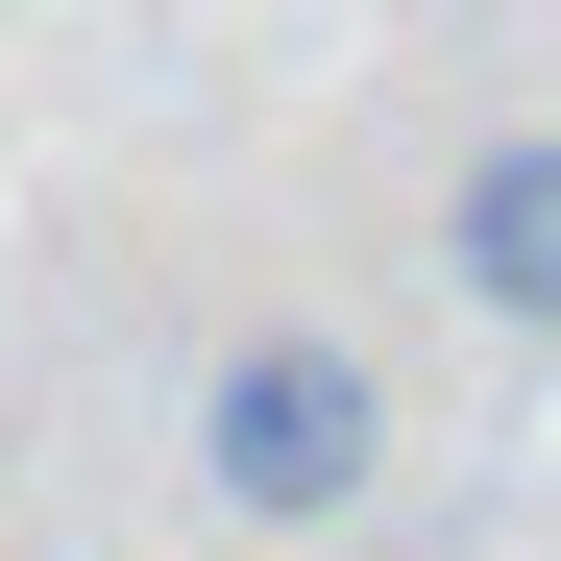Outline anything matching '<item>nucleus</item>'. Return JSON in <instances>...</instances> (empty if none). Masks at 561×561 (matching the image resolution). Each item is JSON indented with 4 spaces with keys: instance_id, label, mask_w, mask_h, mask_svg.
Instances as JSON below:
<instances>
[{
    "instance_id": "1",
    "label": "nucleus",
    "mask_w": 561,
    "mask_h": 561,
    "mask_svg": "<svg viewBox=\"0 0 561 561\" xmlns=\"http://www.w3.org/2000/svg\"><path fill=\"white\" fill-rule=\"evenodd\" d=\"M196 489H220L244 537H342L366 489H391V366L318 342V318H244V342L196 366Z\"/></svg>"
},
{
    "instance_id": "2",
    "label": "nucleus",
    "mask_w": 561,
    "mask_h": 561,
    "mask_svg": "<svg viewBox=\"0 0 561 561\" xmlns=\"http://www.w3.org/2000/svg\"><path fill=\"white\" fill-rule=\"evenodd\" d=\"M439 268H463L513 342H561V123H513V147L439 171Z\"/></svg>"
}]
</instances>
